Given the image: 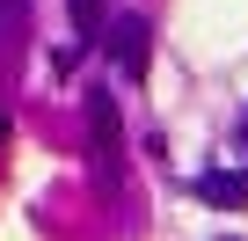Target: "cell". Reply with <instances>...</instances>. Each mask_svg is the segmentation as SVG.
Returning a JSON list of instances; mask_svg holds the SVG:
<instances>
[{
  "label": "cell",
  "instance_id": "1",
  "mask_svg": "<svg viewBox=\"0 0 248 241\" xmlns=\"http://www.w3.org/2000/svg\"><path fill=\"white\" fill-rule=\"evenodd\" d=\"M88 132H95V176L117 183V176H124V125H117L109 88H88Z\"/></svg>",
  "mask_w": 248,
  "mask_h": 241
},
{
  "label": "cell",
  "instance_id": "5",
  "mask_svg": "<svg viewBox=\"0 0 248 241\" xmlns=\"http://www.w3.org/2000/svg\"><path fill=\"white\" fill-rule=\"evenodd\" d=\"M22 22H30V0H0V37H8V44L22 37Z\"/></svg>",
  "mask_w": 248,
  "mask_h": 241
},
{
  "label": "cell",
  "instance_id": "4",
  "mask_svg": "<svg viewBox=\"0 0 248 241\" xmlns=\"http://www.w3.org/2000/svg\"><path fill=\"white\" fill-rule=\"evenodd\" d=\"M66 8H73V30H80V37H95V30L109 22V0H66Z\"/></svg>",
  "mask_w": 248,
  "mask_h": 241
},
{
  "label": "cell",
  "instance_id": "3",
  "mask_svg": "<svg viewBox=\"0 0 248 241\" xmlns=\"http://www.w3.org/2000/svg\"><path fill=\"white\" fill-rule=\"evenodd\" d=\"M190 190H197V205H212V212H241V205H248V168H204Z\"/></svg>",
  "mask_w": 248,
  "mask_h": 241
},
{
  "label": "cell",
  "instance_id": "6",
  "mask_svg": "<svg viewBox=\"0 0 248 241\" xmlns=\"http://www.w3.org/2000/svg\"><path fill=\"white\" fill-rule=\"evenodd\" d=\"M0 146H8V110H0Z\"/></svg>",
  "mask_w": 248,
  "mask_h": 241
},
{
  "label": "cell",
  "instance_id": "2",
  "mask_svg": "<svg viewBox=\"0 0 248 241\" xmlns=\"http://www.w3.org/2000/svg\"><path fill=\"white\" fill-rule=\"evenodd\" d=\"M109 59H117L124 80H146V59H154V30H146V15H117V22H109Z\"/></svg>",
  "mask_w": 248,
  "mask_h": 241
}]
</instances>
